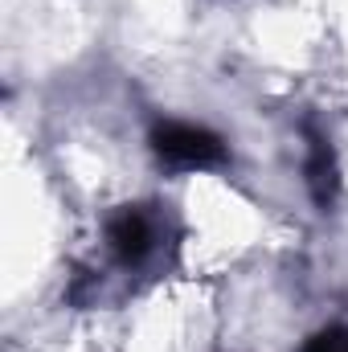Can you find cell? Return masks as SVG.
<instances>
[{"label": "cell", "mask_w": 348, "mask_h": 352, "mask_svg": "<svg viewBox=\"0 0 348 352\" xmlns=\"http://www.w3.org/2000/svg\"><path fill=\"white\" fill-rule=\"evenodd\" d=\"M152 148H156L160 160H168L176 168H217V164H226L221 135H213L209 127H197V123H160L152 131Z\"/></svg>", "instance_id": "cell-1"}, {"label": "cell", "mask_w": 348, "mask_h": 352, "mask_svg": "<svg viewBox=\"0 0 348 352\" xmlns=\"http://www.w3.org/2000/svg\"><path fill=\"white\" fill-rule=\"evenodd\" d=\"M152 242H156V230H152V217L135 205L119 209L111 221H107V246L111 254L123 266H135L152 254Z\"/></svg>", "instance_id": "cell-2"}, {"label": "cell", "mask_w": 348, "mask_h": 352, "mask_svg": "<svg viewBox=\"0 0 348 352\" xmlns=\"http://www.w3.org/2000/svg\"><path fill=\"white\" fill-rule=\"evenodd\" d=\"M307 188L320 209H328L336 201V160H332L328 140H320V135H312V152H307Z\"/></svg>", "instance_id": "cell-3"}, {"label": "cell", "mask_w": 348, "mask_h": 352, "mask_svg": "<svg viewBox=\"0 0 348 352\" xmlns=\"http://www.w3.org/2000/svg\"><path fill=\"white\" fill-rule=\"evenodd\" d=\"M299 352H348V328H324Z\"/></svg>", "instance_id": "cell-4"}]
</instances>
